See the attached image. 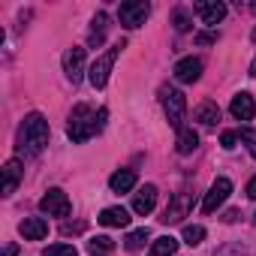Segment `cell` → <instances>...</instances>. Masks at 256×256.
<instances>
[{
    "label": "cell",
    "mask_w": 256,
    "mask_h": 256,
    "mask_svg": "<svg viewBox=\"0 0 256 256\" xmlns=\"http://www.w3.org/2000/svg\"><path fill=\"white\" fill-rule=\"evenodd\" d=\"M106 120H108V112H106V108L94 112L90 106H84V102H82V106H76V108H72V114H70L66 136H70L72 142H88V139H94L96 133H102Z\"/></svg>",
    "instance_id": "cell-1"
},
{
    "label": "cell",
    "mask_w": 256,
    "mask_h": 256,
    "mask_svg": "<svg viewBox=\"0 0 256 256\" xmlns=\"http://www.w3.org/2000/svg\"><path fill=\"white\" fill-rule=\"evenodd\" d=\"M46 145H48V120L40 112H30L18 126V151L24 157H36L46 151Z\"/></svg>",
    "instance_id": "cell-2"
},
{
    "label": "cell",
    "mask_w": 256,
    "mask_h": 256,
    "mask_svg": "<svg viewBox=\"0 0 256 256\" xmlns=\"http://www.w3.org/2000/svg\"><path fill=\"white\" fill-rule=\"evenodd\" d=\"M160 102H163V108H166L169 124L181 130V120H184V112H187V100H184V94H181L178 88L163 84V88H160Z\"/></svg>",
    "instance_id": "cell-3"
},
{
    "label": "cell",
    "mask_w": 256,
    "mask_h": 256,
    "mask_svg": "<svg viewBox=\"0 0 256 256\" xmlns=\"http://www.w3.org/2000/svg\"><path fill=\"white\" fill-rule=\"evenodd\" d=\"M120 48H124V42L112 46V48H108L102 58H96V60H94V66L88 70V78H90V84H94V88H106V82H108V72H112V66H114V60H118Z\"/></svg>",
    "instance_id": "cell-4"
},
{
    "label": "cell",
    "mask_w": 256,
    "mask_h": 256,
    "mask_svg": "<svg viewBox=\"0 0 256 256\" xmlns=\"http://www.w3.org/2000/svg\"><path fill=\"white\" fill-rule=\"evenodd\" d=\"M148 12H151V6L145 4V0H126V4H120V10H118V18H120L124 28L133 30V28H142L145 24Z\"/></svg>",
    "instance_id": "cell-5"
},
{
    "label": "cell",
    "mask_w": 256,
    "mask_h": 256,
    "mask_svg": "<svg viewBox=\"0 0 256 256\" xmlns=\"http://www.w3.org/2000/svg\"><path fill=\"white\" fill-rule=\"evenodd\" d=\"M190 208H193V193H190V190H181V193H175V199L166 205V211H163L160 220L169 223V226H172V223H181V220L190 214Z\"/></svg>",
    "instance_id": "cell-6"
},
{
    "label": "cell",
    "mask_w": 256,
    "mask_h": 256,
    "mask_svg": "<svg viewBox=\"0 0 256 256\" xmlns=\"http://www.w3.org/2000/svg\"><path fill=\"white\" fill-rule=\"evenodd\" d=\"M40 208H42L48 217H66L72 205H70V196H66L60 187H52V190L40 199Z\"/></svg>",
    "instance_id": "cell-7"
},
{
    "label": "cell",
    "mask_w": 256,
    "mask_h": 256,
    "mask_svg": "<svg viewBox=\"0 0 256 256\" xmlns=\"http://www.w3.org/2000/svg\"><path fill=\"white\" fill-rule=\"evenodd\" d=\"M229 193H232V181H229V178H217V181L211 184V190L205 193V199H202V211H205V214L217 211V208L226 202Z\"/></svg>",
    "instance_id": "cell-8"
},
{
    "label": "cell",
    "mask_w": 256,
    "mask_h": 256,
    "mask_svg": "<svg viewBox=\"0 0 256 256\" xmlns=\"http://www.w3.org/2000/svg\"><path fill=\"white\" fill-rule=\"evenodd\" d=\"M193 12L202 18V24H220L226 18V4H220V0H196Z\"/></svg>",
    "instance_id": "cell-9"
},
{
    "label": "cell",
    "mask_w": 256,
    "mask_h": 256,
    "mask_svg": "<svg viewBox=\"0 0 256 256\" xmlns=\"http://www.w3.org/2000/svg\"><path fill=\"white\" fill-rule=\"evenodd\" d=\"M64 72H66V78H70L72 84L82 82V76H84V48L72 46V48L64 52Z\"/></svg>",
    "instance_id": "cell-10"
},
{
    "label": "cell",
    "mask_w": 256,
    "mask_h": 256,
    "mask_svg": "<svg viewBox=\"0 0 256 256\" xmlns=\"http://www.w3.org/2000/svg\"><path fill=\"white\" fill-rule=\"evenodd\" d=\"M172 76H175L181 84H193V82H199V76H202V60H199V58H184V60L175 64Z\"/></svg>",
    "instance_id": "cell-11"
},
{
    "label": "cell",
    "mask_w": 256,
    "mask_h": 256,
    "mask_svg": "<svg viewBox=\"0 0 256 256\" xmlns=\"http://www.w3.org/2000/svg\"><path fill=\"white\" fill-rule=\"evenodd\" d=\"M154 208H157V187H154V184H145V187L133 196V211L145 217V214H151Z\"/></svg>",
    "instance_id": "cell-12"
},
{
    "label": "cell",
    "mask_w": 256,
    "mask_h": 256,
    "mask_svg": "<svg viewBox=\"0 0 256 256\" xmlns=\"http://www.w3.org/2000/svg\"><path fill=\"white\" fill-rule=\"evenodd\" d=\"M229 112H232V118H238V120H250L253 114H256V102H253V96L250 94H235L232 96V106H229Z\"/></svg>",
    "instance_id": "cell-13"
},
{
    "label": "cell",
    "mask_w": 256,
    "mask_h": 256,
    "mask_svg": "<svg viewBox=\"0 0 256 256\" xmlns=\"http://www.w3.org/2000/svg\"><path fill=\"white\" fill-rule=\"evenodd\" d=\"M18 232H22L28 241H42V238L48 235V223H46L42 217H24V220L18 223Z\"/></svg>",
    "instance_id": "cell-14"
},
{
    "label": "cell",
    "mask_w": 256,
    "mask_h": 256,
    "mask_svg": "<svg viewBox=\"0 0 256 256\" xmlns=\"http://www.w3.org/2000/svg\"><path fill=\"white\" fill-rule=\"evenodd\" d=\"M96 220H100L102 226H118V229H124V226H130V211L120 208V205H114V208H102Z\"/></svg>",
    "instance_id": "cell-15"
},
{
    "label": "cell",
    "mask_w": 256,
    "mask_h": 256,
    "mask_svg": "<svg viewBox=\"0 0 256 256\" xmlns=\"http://www.w3.org/2000/svg\"><path fill=\"white\" fill-rule=\"evenodd\" d=\"M106 30H108V16L106 12H96L90 18V30H88V46H102L106 42Z\"/></svg>",
    "instance_id": "cell-16"
},
{
    "label": "cell",
    "mask_w": 256,
    "mask_h": 256,
    "mask_svg": "<svg viewBox=\"0 0 256 256\" xmlns=\"http://www.w3.org/2000/svg\"><path fill=\"white\" fill-rule=\"evenodd\" d=\"M22 175H24L22 163H18V160H6V166H4V196H12V193H16Z\"/></svg>",
    "instance_id": "cell-17"
},
{
    "label": "cell",
    "mask_w": 256,
    "mask_h": 256,
    "mask_svg": "<svg viewBox=\"0 0 256 256\" xmlns=\"http://www.w3.org/2000/svg\"><path fill=\"white\" fill-rule=\"evenodd\" d=\"M108 187H112L114 193H130V190L136 187V172H133V169H118V172L108 178Z\"/></svg>",
    "instance_id": "cell-18"
},
{
    "label": "cell",
    "mask_w": 256,
    "mask_h": 256,
    "mask_svg": "<svg viewBox=\"0 0 256 256\" xmlns=\"http://www.w3.org/2000/svg\"><path fill=\"white\" fill-rule=\"evenodd\" d=\"M199 148V133L193 130V126H181L178 130V142H175V151L178 154H193Z\"/></svg>",
    "instance_id": "cell-19"
},
{
    "label": "cell",
    "mask_w": 256,
    "mask_h": 256,
    "mask_svg": "<svg viewBox=\"0 0 256 256\" xmlns=\"http://www.w3.org/2000/svg\"><path fill=\"white\" fill-rule=\"evenodd\" d=\"M193 118H196L199 124H205V126H214V124L220 120V106H217V102H211V100H205V102H199V106H196Z\"/></svg>",
    "instance_id": "cell-20"
},
{
    "label": "cell",
    "mask_w": 256,
    "mask_h": 256,
    "mask_svg": "<svg viewBox=\"0 0 256 256\" xmlns=\"http://www.w3.org/2000/svg\"><path fill=\"white\" fill-rule=\"evenodd\" d=\"M175 250H178V241L172 235H160V238H154L148 256H175Z\"/></svg>",
    "instance_id": "cell-21"
},
{
    "label": "cell",
    "mask_w": 256,
    "mask_h": 256,
    "mask_svg": "<svg viewBox=\"0 0 256 256\" xmlns=\"http://www.w3.org/2000/svg\"><path fill=\"white\" fill-rule=\"evenodd\" d=\"M202 241H205V226H199V223L184 226V244L196 247V244H202Z\"/></svg>",
    "instance_id": "cell-22"
},
{
    "label": "cell",
    "mask_w": 256,
    "mask_h": 256,
    "mask_svg": "<svg viewBox=\"0 0 256 256\" xmlns=\"http://www.w3.org/2000/svg\"><path fill=\"white\" fill-rule=\"evenodd\" d=\"M148 238H151V232H148V229H133L130 235H126V241H124V244H126V250H142Z\"/></svg>",
    "instance_id": "cell-23"
},
{
    "label": "cell",
    "mask_w": 256,
    "mask_h": 256,
    "mask_svg": "<svg viewBox=\"0 0 256 256\" xmlns=\"http://www.w3.org/2000/svg\"><path fill=\"white\" fill-rule=\"evenodd\" d=\"M42 256H78V250L72 244H52L42 250Z\"/></svg>",
    "instance_id": "cell-24"
},
{
    "label": "cell",
    "mask_w": 256,
    "mask_h": 256,
    "mask_svg": "<svg viewBox=\"0 0 256 256\" xmlns=\"http://www.w3.org/2000/svg\"><path fill=\"white\" fill-rule=\"evenodd\" d=\"M88 247H90L94 253H96V250H100V253H108V250L114 247V241H112L108 235H96V238H90V241H88Z\"/></svg>",
    "instance_id": "cell-25"
},
{
    "label": "cell",
    "mask_w": 256,
    "mask_h": 256,
    "mask_svg": "<svg viewBox=\"0 0 256 256\" xmlns=\"http://www.w3.org/2000/svg\"><path fill=\"white\" fill-rule=\"evenodd\" d=\"M238 139L247 145V151L256 157V130H247V126H244V130H238Z\"/></svg>",
    "instance_id": "cell-26"
},
{
    "label": "cell",
    "mask_w": 256,
    "mask_h": 256,
    "mask_svg": "<svg viewBox=\"0 0 256 256\" xmlns=\"http://www.w3.org/2000/svg\"><path fill=\"white\" fill-rule=\"evenodd\" d=\"M172 22H175V30H178V34H184V30H190V16H187V10H175V16H172Z\"/></svg>",
    "instance_id": "cell-27"
},
{
    "label": "cell",
    "mask_w": 256,
    "mask_h": 256,
    "mask_svg": "<svg viewBox=\"0 0 256 256\" xmlns=\"http://www.w3.org/2000/svg\"><path fill=\"white\" fill-rule=\"evenodd\" d=\"M220 145H223L226 151H232V148L238 145V130H226V133L220 136Z\"/></svg>",
    "instance_id": "cell-28"
},
{
    "label": "cell",
    "mask_w": 256,
    "mask_h": 256,
    "mask_svg": "<svg viewBox=\"0 0 256 256\" xmlns=\"http://www.w3.org/2000/svg\"><path fill=\"white\" fill-rule=\"evenodd\" d=\"M214 40H217L214 34H199V36H196V42H199V46H208V42H214Z\"/></svg>",
    "instance_id": "cell-29"
},
{
    "label": "cell",
    "mask_w": 256,
    "mask_h": 256,
    "mask_svg": "<svg viewBox=\"0 0 256 256\" xmlns=\"http://www.w3.org/2000/svg\"><path fill=\"white\" fill-rule=\"evenodd\" d=\"M247 196H250V199H256V175L247 181Z\"/></svg>",
    "instance_id": "cell-30"
},
{
    "label": "cell",
    "mask_w": 256,
    "mask_h": 256,
    "mask_svg": "<svg viewBox=\"0 0 256 256\" xmlns=\"http://www.w3.org/2000/svg\"><path fill=\"white\" fill-rule=\"evenodd\" d=\"M4 256H18V247H16V244H12V241H10V244H6V247H4Z\"/></svg>",
    "instance_id": "cell-31"
},
{
    "label": "cell",
    "mask_w": 256,
    "mask_h": 256,
    "mask_svg": "<svg viewBox=\"0 0 256 256\" xmlns=\"http://www.w3.org/2000/svg\"><path fill=\"white\" fill-rule=\"evenodd\" d=\"M235 220H238V211H226L223 214V223H235Z\"/></svg>",
    "instance_id": "cell-32"
},
{
    "label": "cell",
    "mask_w": 256,
    "mask_h": 256,
    "mask_svg": "<svg viewBox=\"0 0 256 256\" xmlns=\"http://www.w3.org/2000/svg\"><path fill=\"white\" fill-rule=\"evenodd\" d=\"M250 76H256V60H253V64H250Z\"/></svg>",
    "instance_id": "cell-33"
},
{
    "label": "cell",
    "mask_w": 256,
    "mask_h": 256,
    "mask_svg": "<svg viewBox=\"0 0 256 256\" xmlns=\"http://www.w3.org/2000/svg\"><path fill=\"white\" fill-rule=\"evenodd\" d=\"M253 42H256V28H253Z\"/></svg>",
    "instance_id": "cell-34"
}]
</instances>
